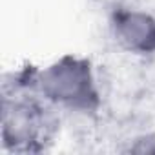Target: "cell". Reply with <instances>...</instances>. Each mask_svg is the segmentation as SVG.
<instances>
[{
	"mask_svg": "<svg viewBox=\"0 0 155 155\" xmlns=\"http://www.w3.org/2000/svg\"><path fill=\"white\" fill-rule=\"evenodd\" d=\"M108 31L113 44L135 57H155V15L117 4L108 15Z\"/></svg>",
	"mask_w": 155,
	"mask_h": 155,
	"instance_id": "obj_3",
	"label": "cell"
},
{
	"mask_svg": "<svg viewBox=\"0 0 155 155\" xmlns=\"http://www.w3.org/2000/svg\"><path fill=\"white\" fill-rule=\"evenodd\" d=\"M13 88L37 93L57 111L90 117L102 108L97 68L84 55L64 53L42 68L24 69L15 77Z\"/></svg>",
	"mask_w": 155,
	"mask_h": 155,
	"instance_id": "obj_1",
	"label": "cell"
},
{
	"mask_svg": "<svg viewBox=\"0 0 155 155\" xmlns=\"http://www.w3.org/2000/svg\"><path fill=\"white\" fill-rule=\"evenodd\" d=\"M55 108L24 88H6L2 95L0 140L11 155H35L53 142L58 119Z\"/></svg>",
	"mask_w": 155,
	"mask_h": 155,
	"instance_id": "obj_2",
	"label": "cell"
},
{
	"mask_svg": "<svg viewBox=\"0 0 155 155\" xmlns=\"http://www.w3.org/2000/svg\"><path fill=\"white\" fill-rule=\"evenodd\" d=\"M126 150L133 153H155V131L137 135L133 140H130V146Z\"/></svg>",
	"mask_w": 155,
	"mask_h": 155,
	"instance_id": "obj_4",
	"label": "cell"
}]
</instances>
